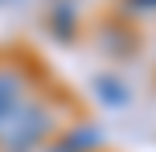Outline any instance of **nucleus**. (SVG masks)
<instances>
[{
	"mask_svg": "<svg viewBox=\"0 0 156 152\" xmlns=\"http://www.w3.org/2000/svg\"><path fill=\"white\" fill-rule=\"evenodd\" d=\"M58 103L33 90L4 123H0V152H37L58 136Z\"/></svg>",
	"mask_w": 156,
	"mask_h": 152,
	"instance_id": "nucleus-1",
	"label": "nucleus"
},
{
	"mask_svg": "<svg viewBox=\"0 0 156 152\" xmlns=\"http://www.w3.org/2000/svg\"><path fill=\"white\" fill-rule=\"evenodd\" d=\"M33 78H29V70H25L16 58H8V62H0V123L8 119V115L16 111V107L25 103V99L33 95Z\"/></svg>",
	"mask_w": 156,
	"mask_h": 152,
	"instance_id": "nucleus-2",
	"label": "nucleus"
},
{
	"mask_svg": "<svg viewBox=\"0 0 156 152\" xmlns=\"http://www.w3.org/2000/svg\"><path fill=\"white\" fill-rule=\"evenodd\" d=\"M45 152H103V128L78 119V123L58 132V136L45 144Z\"/></svg>",
	"mask_w": 156,
	"mask_h": 152,
	"instance_id": "nucleus-3",
	"label": "nucleus"
},
{
	"mask_svg": "<svg viewBox=\"0 0 156 152\" xmlns=\"http://www.w3.org/2000/svg\"><path fill=\"white\" fill-rule=\"evenodd\" d=\"M94 95H99L103 103H111V107H123L127 99H132V95H127L123 87H119V78H111V74H103V78H94Z\"/></svg>",
	"mask_w": 156,
	"mask_h": 152,
	"instance_id": "nucleus-4",
	"label": "nucleus"
},
{
	"mask_svg": "<svg viewBox=\"0 0 156 152\" xmlns=\"http://www.w3.org/2000/svg\"><path fill=\"white\" fill-rule=\"evenodd\" d=\"M54 33H58V37H70V33H74V8H54Z\"/></svg>",
	"mask_w": 156,
	"mask_h": 152,
	"instance_id": "nucleus-5",
	"label": "nucleus"
},
{
	"mask_svg": "<svg viewBox=\"0 0 156 152\" xmlns=\"http://www.w3.org/2000/svg\"><path fill=\"white\" fill-rule=\"evenodd\" d=\"M127 8L136 16H156V0H127Z\"/></svg>",
	"mask_w": 156,
	"mask_h": 152,
	"instance_id": "nucleus-6",
	"label": "nucleus"
}]
</instances>
